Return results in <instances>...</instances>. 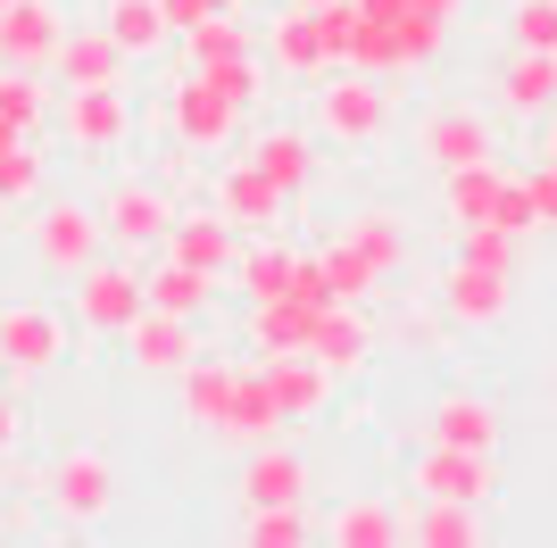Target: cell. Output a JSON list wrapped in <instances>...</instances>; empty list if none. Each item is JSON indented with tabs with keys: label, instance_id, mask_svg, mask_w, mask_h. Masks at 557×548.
I'll list each match as a JSON object with an SVG mask.
<instances>
[{
	"label": "cell",
	"instance_id": "6da1fadb",
	"mask_svg": "<svg viewBox=\"0 0 557 548\" xmlns=\"http://www.w3.org/2000/svg\"><path fill=\"white\" fill-rule=\"evenodd\" d=\"M342 59H349V0H333V9L292 0V9L267 25V67H275V75H308V84H325Z\"/></svg>",
	"mask_w": 557,
	"mask_h": 548
},
{
	"label": "cell",
	"instance_id": "7a4b0ae2",
	"mask_svg": "<svg viewBox=\"0 0 557 548\" xmlns=\"http://www.w3.org/2000/svg\"><path fill=\"white\" fill-rule=\"evenodd\" d=\"M25 250H34V266L42 274H84L100 250H109V233H100V208L84 200H34V216H25Z\"/></svg>",
	"mask_w": 557,
	"mask_h": 548
},
{
	"label": "cell",
	"instance_id": "3957f363",
	"mask_svg": "<svg viewBox=\"0 0 557 548\" xmlns=\"http://www.w3.org/2000/svg\"><path fill=\"white\" fill-rule=\"evenodd\" d=\"M308 134L349 141V150L383 141V134H392V91H383V75H367V67L325 75V91H317V125H308Z\"/></svg>",
	"mask_w": 557,
	"mask_h": 548
},
{
	"label": "cell",
	"instance_id": "277c9868",
	"mask_svg": "<svg viewBox=\"0 0 557 548\" xmlns=\"http://www.w3.org/2000/svg\"><path fill=\"white\" fill-rule=\"evenodd\" d=\"M166 225H175L166 183H150V175L109 183V200H100V233H109V250H116V258H159Z\"/></svg>",
	"mask_w": 557,
	"mask_h": 548
},
{
	"label": "cell",
	"instance_id": "5b68a950",
	"mask_svg": "<svg viewBox=\"0 0 557 548\" xmlns=\"http://www.w3.org/2000/svg\"><path fill=\"white\" fill-rule=\"evenodd\" d=\"M141 308H150V299H141V258L100 250L92 266L75 274V324H84V333H109V341H125V324H134Z\"/></svg>",
	"mask_w": 557,
	"mask_h": 548
},
{
	"label": "cell",
	"instance_id": "8992f818",
	"mask_svg": "<svg viewBox=\"0 0 557 548\" xmlns=\"http://www.w3.org/2000/svg\"><path fill=\"white\" fill-rule=\"evenodd\" d=\"M42 490H50V515H59V524H100L116 507V457H100V449L50 457Z\"/></svg>",
	"mask_w": 557,
	"mask_h": 548
},
{
	"label": "cell",
	"instance_id": "52a82bcc",
	"mask_svg": "<svg viewBox=\"0 0 557 548\" xmlns=\"http://www.w3.org/2000/svg\"><path fill=\"white\" fill-rule=\"evenodd\" d=\"M242 116L250 109H233L225 91H209L191 67L166 84V134L184 141V150H233V141H242Z\"/></svg>",
	"mask_w": 557,
	"mask_h": 548
},
{
	"label": "cell",
	"instance_id": "ba28073f",
	"mask_svg": "<svg viewBox=\"0 0 557 548\" xmlns=\"http://www.w3.org/2000/svg\"><path fill=\"white\" fill-rule=\"evenodd\" d=\"M59 358H67V316L59 308H42V299L0 308V365L9 374H50Z\"/></svg>",
	"mask_w": 557,
	"mask_h": 548
},
{
	"label": "cell",
	"instance_id": "9c48e42d",
	"mask_svg": "<svg viewBox=\"0 0 557 548\" xmlns=\"http://www.w3.org/2000/svg\"><path fill=\"white\" fill-rule=\"evenodd\" d=\"M59 125H67V141L84 150V159H109V150H125V134H134V109H125V84H84L59 100Z\"/></svg>",
	"mask_w": 557,
	"mask_h": 548
},
{
	"label": "cell",
	"instance_id": "30bf717a",
	"mask_svg": "<svg viewBox=\"0 0 557 548\" xmlns=\"http://www.w3.org/2000/svg\"><path fill=\"white\" fill-rule=\"evenodd\" d=\"M159 258H184V266H200V274H216V283H225L233 258H242V225H233L225 208H175V225H166Z\"/></svg>",
	"mask_w": 557,
	"mask_h": 548
},
{
	"label": "cell",
	"instance_id": "8fae6325",
	"mask_svg": "<svg viewBox=\"0 0 557 548\" xmlns=\"http://www.w3.org/2000/svg\"><path fill=\"white\" fill-rule=\"evenodd\" d=\"M491 150H499L491 116L466 109V100H449V109H433V116L417 125V159L433 166V175H449V166H466V159H491Z\"/></svg>",
	"mask_w": 557,
	"mask_h": 548
},
{
	"label": "cell",
	"instance_id": "7c38bea8",
	"mask_svg": "<svg viewBox=\"0 0 557 548\" xmlns=\"http://www.w3.org/2000/svg\"><path fill=\"white\" fill-rule=\"evenodd\" d=\"M508 299H516V274H499V266H474V258H449V274H442V316L449 324H499L508 316Z\"/></svg>",
	"mask_w": 557,
	"mask_h": 548
},
{
	"label": "cell",
	"instance_id": "4fadbf2b",
	"mask_svg": "<svg viewBox=\"0 0 557 548\" xmlns=\"http://www.w3.org/2000/svg\"><path fill=\"white\" fill-rule=\"evenodd\" d=\"M125 67H134V59H125V50H116V34L109 25H67V34H59V50H50V75H59V84L67 91H84V84H125Z\"/></svg>",
	"mask_w": 557,
	"mask_h": 548
},
{
	"label": "cell",
	"instance_id": "5bb4252c",
	"mask_svg": "<svg viewBox=\"0 0 557 548\" xmlns=\"http://www.w3.org/2000/svg\"><path fill=\"white\" fill-rule=\"evenodd\" d=\"M408 490L417 499H466V507H483L491 499V449H433L417 457V474H408Z\"/></svg>",
	"mask_w": 557,
	"mask_h": 548
},
{
	"label": "cell",
	"instance_id": "9a60e30c",
	"mask_svg": "<svg viewBox=\"0 0 557 548\" xmlns=\"http://www.w3.org/2000/svg\"><path fill=\"white\" fill-rule=\"evenodd\" d=\"M216 208H225L242 233H275L283 225V208H292V191H283L267 166H250V159H233L225 175H216Z\"/></svg>",
	"mask_w": 557,
	"mask_h": 548
},
{
	"label": "cell",
	"instance_id": "2e32d148",
	"mask_svg": "<svg viewBox=\"0 0 557 548\" xmlns=\"http://www.w3.org/2000/svg\"><path fill=\"white\" fill-rule=\"evenodd\" d=\"M125 349H134L141 374H184V365L200 358V324L166 316V308H141V316L125 324Z\"/></svg>",
	"mask_w": 557,
	"mask_h": 548
},
{
	"label": "cell",
	"instance_id": "e0dca14e",
	"mask_svg": "<svg viewBox=\"0 0 557 548\" xmlns=\"http://www.w3.org/2000/svg\"><path fill=\"white\" fill-rule=\"evenodd\" d=\"M59 34H67L59 0H9L0 9V67H50Z\"/></svg>",
	"mask_w": 557,
	"mask_h": 548
},
{
	"label": "cell",
	"instance_id": "ac0fdd59",
	"mask_svg": "<svg viewBox=\"0 0 557 548\" xmlns=\"http://www.w3.org/2000/svg\"><path fill=\"white\" fill-rule=\"evenodd\" d=\"M308 457L275 449V440H258L250 457H242V507H308Z\"/></svg>",
	"mask_w": 557,
	"mask_h": 548
},
{
	"label": "cell",
	"instance_id": "d6986e66",
	"mask_svg": "<svg viewBox=\"0 0 557 548\" xmlns=\"http://www.w3.org/2000/svg\"><path fill=\"white\" fill-rule=\"evenodd\" d=\"M267 390H275V408L292 415V424L333 408V374L308 358V349H267Z\"/></svg>",
	"mask_w": 557,
	"mask_h": 548
},
{
	"label": "cell",
	"instance_id": "ffe728a7",
	"mask_svg": "<svg viewBox=\"0 0 557 548\" xmlns=\"http://www.w3.org/2000/svg\"><path fill=\"white\" fill-rule=\"evenodd\" d=\"M242 159L267 166V175H275L283 191L300 200L308 183H317V134H308V125H258V134L242 141Z\"/></svg>",
	"mask_w": 557,
	"mask_h": 548
},
{
	"label": "cell",
	"instance_id": "44dd1931",
	"mask_svg": "<svg viewBox=\"0 0 557 548\" xmlns=\"http://www.w3.org/2000/svg\"><path fill=\"white\" fill-rule=\"evenodd\" d=\"M292 415L275 408V390H267V365H242L233 374V408L225 424H216V440H233V449H258V440H275Z\"/></svg>",
	"mask_w": 557,
	"mask_h": 548
},
{
	"label": "cell",
	"instance_id": "7402d4cb",
	"mask_svg": "<svg viewBox=\"0 0 557 548\" xmlns=\"http://www.w3.org/2000/svg\"><path fill=\"white\" fill-rule=\"evenodd\" d=\"M424 440H442V449H491L499 440V408H491L483 390H449L424 415Z\"/></svg>",
	"mask_w": 557,
	"mask_h": 548
},
{
	"label": "cell",
	"instance_id": "603a6c76",
	"mask_svg": "<svg viewBox=\"0 0 557 548\" xmlns=\"http://www.w3.org/2000/svg\"><path fill=\"white\" fill-rule=\"evenodd\" d=\"M141 299L150 308H166V316H209V299H216V274H200V266H184V258H150L141 266Z\"/></svg>",
	"mask_w": 557,
	"mask_h": 548
},
{
	"label": "cell",
	"instance_id": "cb8c5ba5",
	"mask_svg": "<svg viewBox=\"0 0 557 548\" xmlns=\"http://www.w3.org/2000/svg\"><path fill=\"white\" fill-rule=\"evenodd\" d=\"M499 191H508V166H499V150L491 159H466L442 175V208H449V225H483L491 208H499Z\"/></svg>",
	"mask_w": 557,
	"mask_h": 548
},
{
	"label": "cell",
	"instance_id": "d4e9b609",
	"mask_svg": "<svg viewBox=\"0 0 557 548\" xmlns=\"http://www.w3.org/2000/svg\"><path fill=\"white\" fill-rule=\"evenodd\" d=\"M367 349H374L367 316H358V308H342V299H333L325 316H317V333H308V358L325 365L333 383H342V374H358V365H367Z\"/></svg>",
	"mask_w": 557,
	"mask_h": 548
},
{
	"label": "cell",
	"instance_id": "484cf974",
	"mask_svg": "<svg viewBox=\"0 0 557 548\" xmlns=\"http://www.w3.org/2000/svg\"><path fill=\"white\" fill-rule=\"evenodd\" d=\"M499 109L508 116H549L557 109V50H516L499 67Z\"/></svg>",
	"mask_w": 557,
	"mask_h": 548
},
{
	"label": "cell",
	"instance_id": "4316f807",
	"mask_svg": "<svg viewBox=\"0 0 557 548\" xmlns=\"http://www.w3.org/2000/svg\"><path fill=\"white\" fill-rule=\"evenodd\" d=\"M317 299L300 291H275V299H250V349H308V333H317Z\"/></svg>",
	"mask_w": 557,
	"mask_h": 548
},
{
	"label": "cell",
	"instance_id": "83f0119b",
	"mask_svg": "<svg viewBox=\"0 0 557 548\" xmlns=\"http://www.w3.org/2000/svg\"><path fill=\"white\" fill-rule=\"evenodd\" d=\"M233 374H242V365L233 358H191L184 374H175V399H184V415L191 424H225V408H233Z\"/></svg>",
	"mask_w": 557,
	"mask_h": 548
},
{
	"label": "cell",
	"instance_id": "f1b7e54d",
	"mask_svg": "<svg viewBox=\"0 0 557 548\" xmlns=\"http://www.w3.org/2000/svg\"><path fill=\"white\" fill-rule=\"evenodd\" d=\"M100 25L116 34V50H125V59H159V50L175 42V25H166L159 0H100Z\"/></svg>",
	"mask_w": 557,
	"mask_h": 548
},
{
	"label": "cell",
	"instance_id": "f546056e",
	"mask_svg": "<svg viewBox=\"0 0 557 548\" xmlns=\"http://www.w3.org/2000/svg\"><path fill=\"white\" fill-rule=\"evenodd\" d=\"M342 241H349L358 258H367V266L383 274V283H392L399 266H408V233H399V216H392V208H358V216L342 225Z\"/></svg>",
	"mask_w": 557,
	"mask_h": 548
},
{
	"label": "cell",
	"instance_id": "4dcf8cb0",
	"mask_svg": "<svg viewBox=\"0 0 557 548\" xmlns=\"http://www.w3.org/2000/svg\"><path fill=\"white\" fill-rule=\"evenodd\" d=\"M175 42H184V67H209V59H242V50H258V34L242 25V9H216V17L184 25Z\"/></svg>",
	"mask_w": 557,
	"mask_h": 548
},
{
	"label": "cell",
	"instance_id": "1f68e13d",
	"mask_svg": "<svg viewBox=\"0 0 557 548\" xmlns=\"http://www.w3.org/2000/svg\"><path fill=\"white\" fill-rule=\"evenodd\" d=\"M42 175H50V159L34 150V134H17V125H0V200H9V208L42 200Z\"/></svg>",
	"mask_w": 557,
	"mask_h": 548
},
{
	"label": "cell",
	"instance_id": "d6a6232c",
	"mask_svg": "<svg viewBox=\"0 0 557 548\" xmlns=\"http://www.w3.org/2000/svg\"><path fill=\"white\" fill-rule=\"evenodd\" d=\"M408 540H424V548H474V540H483V507H466V499H424V515L408 524Z\"/></svg>",
	"mask_w": 557,
	"mask_h": 548
},
{
	"label": "cell",
	"instance_id": "836d02e7",
	"mask_svg": "<svg viewBox=\"0 0 557 548\" xmlns=\"http://www.w3.org/2000/svg\"><path fill=\"white\" fill-rule=\"evenodd\" d=\"M333 540L342 548H392V540H408V524H399V507H383V499H349L342 515H333Z\"/></svg>",
	"mask_w": 557,
	"mask_h": 548
},
{
	"label": "cell",
	"instance_id": "e575fe53",
	"mask_svg": "<svg viewBox=\"0 0 557 548\" xmlns=\"http://www.w3.org/2000/svg\"><path fill=\"white\" fill-rule=\"evenodd\" d=\"M292 258H300V250H283V241H250V250L233 258V283H242V299H275V291H292Z\"/></svg>",
	"mask_w": 557,
	"mask_h": 548
},
{
	"label": "cell",
	"instance_id": "d590c367",
	"mask_svg": "<svg viewBox=\"0 0 557 548\" xmlns=\"http://www.w3.org/2000/svg\"><path fill=\"white\" fill-rule=\"evenodd\" d=\"M42 116H50V84H42V67H0V125L34 134Z\"/></svg>",
	"mask_w": 557,
	"mask_h": 548
},
{
	"label": "cell",
	"instance_id": "8d00e7d4",
	"mask_svg": "<svg viewBox=\"0 0 557 548\" xmlns=\"http://www.w3.org/2000/svg\"><path fill=\"white\" fill-rule=\"evenodd\" d=\"M317 266H325V291H333V299H342V308H358V299H367V291H374V283H383V274H374V266H367V258L349 250L342 233H333L325 250H317Z\"/></svg>",
	"mask_w": 557,
	"mask_h": 548
},
{
	"label": "cell",
	"instance_id": "74e56055",
	"mask_svg": "<svg viewBox=\"0 0 557 548\" xmlns=\"http://www.w3.org/2000/svg\"><path fill=\"white\" fill-rule=\"evenodd\" d=\"M209 91H225L233 109H258V91H267V67H258V50H242V59H209V67H191Z\"/></svg>",
	"mask_w": 557,
	"mask_h": 548
},
{
	"label": "cell",
	"instance_id": "f35d334b",
	"mask_svg": "<svg viewBox=\"0 0 557 548\" xmlns=\"http://www.w3.org/2000/svg\"><path fill=\"white\" fill-rule=\"evenodd\" d=\"M458 258H474V266H499V274H516V258H524V233H508V225H458Z\"/></svg>",
	"mask_w": 557,
	"mask_h": 548
},
{
	"label": "cell",
	"instance_id": "ab89813d",
	"mask_svg": "<svg viewBox=\"0 0 557 548\" xmlns=\"http://www.w3.org/2000/svg\"><path fill=\"white\" fill-rule=\"evenodd\" d=\"M242 532H250V548H300L317 524H308V507H250Z\"/></svg>",
	"mask_w": 557,
	"mask_h": 548
},
{
	"label": "cell",
	"instance_id": "60d3db41",
	"mask_svg": "<svg viewBox=\"0 0 557 548\" xmlns=\"http://www.w3.org/2000/svg\"><path fill=\"white\" fill-rule=\"evenodd\" d=\"M508 42L516 50H557V0H516L508 9Z\"/></svg>",
	"mask_w": 557,
	"mask_h": 548
},
{
	"label": "cell",
	"instance_id": "b9f144b4",
	"mask_svg": "<svg viewBox=\"0 0 557 548\" xmlns=\"http://www.w3.org/2000/svg\"><path fill=\"white\" fill-rule=\"evenodd\" d=\"M491 225L524 233V241L541 233V216H533V191H524V175H508V191H499V208H491Z\"/></svg>",
	"mask_w": 557,
	"mask_h": 548
},
{
	"label": "cell",
	"instance_id": "7bdbcfd3",
	"mask_svg": "<svg viewBox=\"0 0 557 548\" xmlns=\"http://www.w3.org/2000/svg\"><path fill=\"white\" fill-rule=\"evenodd\" d=\"M524 191H533V216H541V225H557V159H549V150H541V166L524 175Z\"/></svg>",
	"mask_w": 557,
	"mask_h": 548
},
{
	"label": "cell",
	"instance_id": "ee69618b",
	"mask_svg": "<svg viewBox=\"0 0 557 548\" xmlns=\"http://www.w3.org/2000/svg\"><path fill=\"white\" fill-rule=\"evenodd\" d=\"M166 9V25L184 34V25H200V17H216V9H242V0H159Z\"/></svg>",
	"mask_w": 557,
	"mask_h": 548
},
{
	"label": "cell",
	"instance_id": "f6af8a7d",
	"mask_svg": "<svg viewBox=\"0 0 557 548\" xmlns=\"http://www.w3.org/2000/svg\"><path fill=\"white\" fill-rule=\"evenodd\" d=\"M17 433H25V408H17V399H9V390H0V457L17 449Z\"/></svg>",
	"mask_w": 557,
	"mask_h": 548
},
{
	"label": "cell",
	"instance_id": "bcb514c9",
	"mask_svg": "<svg viewBox=\"0 0 557 548\" xmlns=\"http://www.w3.org/2000/svg\"><path fill=\"white\" fill-rule=\"evenodd\" d=\"M417 9H424V17H442V25H458V17H466V0H417Z\"/></svg>",
	"mask_w": 557,
	"mask_h": 548
},
{
	"label": "cell",
	"instance_id": "7dc6e473",
	"mask_svg": "<svg viewBox=\"0 0 557 548\" xmlns=\"http://www.w3.org/2000/svg\"><path fill=\"white\" fill-rule=\"evenodd\" d=\"M541 150H549V159H557V109H549V141H541Z\"/></svg>",
	"mask_w": 557,
	"mask_h": 548
},
{
	"label": "cell",
	"instance_id": "c3c4849f",
	"mask_svg": "<svg viewBox=\"0 0 557 548\" xmlns=\"http://www.w3.org/2000/svg\"><path fill=\"white\" fill-rule=\"evenodd\" d=\"M0 225H9V200H0Z\"/></svg>",
	"mask_w": 557,
	"mask_h": 548
},
{
	"label": "cell",
	"instance_id": "681fc988",
	"mask_svg": "<svg viewBox=\"0 0 557 548\" xmlns=\"http://www.w3.org/2000/svg\"><path fill=\"white\" fill-rule=\"evenodd\" d=\"M308 9H333V0H308Z\"/></svg>",
	"mask_w": 557,
	"mask_h": 548
},
{
	"label": "cell",
	"instance_id": "f907efd6",
	"mask_svg": "<svg viewBox=\"0 0 557 548\" xmlns=\"http://www.w3.org/2000/svg\"><path fill=\"white\" fill-rule=\"evenodd\" d=\"M0 524H9V507H0Z\"/></svg>",
	"mask_w": 557,
	"mask_h": 548
},
{
	"label": "cell",
	"instance_id": "816d5d0a",
	"mask_svg": "<svg viewBox=\"0 0 557 548\" xmlns=\"http://www.w3.org/2000/svg\"><path fill=\"white\" fill-rule=\"evenodd\" d=\"M0 9H9V0H0Z\"/></svg>",
	"mask_w": 557,
	"mask_h": 548
}]
</instances>
